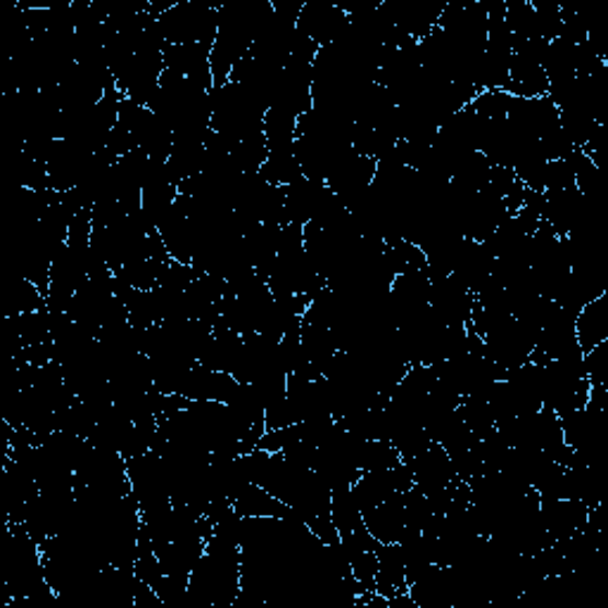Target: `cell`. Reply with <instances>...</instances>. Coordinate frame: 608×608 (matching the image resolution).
<instances>
[{"label": "cell", "instance_id": "3", "mask_svg": "<svg viewBox=\"0 0 608 608\" xmlns=\"http://www.w3.org/2000/svg\"><path fill=\"white\" fill-rule=\"evenodd\" d=\"M364 526L380 544L400 542L406 532L404 492H394L390 500L374 506L369 514H364Z\"/></svg>", "mask_w": 608, "mask_h": 608}, {"label": "cell", "instance_id": "6", "mask_svg": "<svg viewBox=\"0 0 608 608\" xmlns=\"http://www.w3.org/2000/svg\"><path fill=\"white\" fill-rule=\"evenodd\" d=\"M233 508L243 518H288L292 512L288 504H283L272 492L254 483H248L238 492Z\"/></svg>", "mask_w": 608, "mask_h": 608}, {"label": "cell", "instance_id": "1", "mask_svg": "<svg viewBox=\"0 0 608 608\" xmlns=\"http://www.w3.org/2000/svg\"><path fill=\"white\" fill-rule=\"evenodd\" d=\"M349 26L347 12L337 3H305L297 18V32L312 38L319 48L335 44Z\"/></svg>", "mask_w": 608, "mask_h": 608}, {"label": "cell", "instance_id": "4", "mask_svg": "<svg viewBox=\"0 0 608 608\" xmlns=\"http://www.w3.org/2000/svg\"><path fill=\"white\" fill-rule=\"evenodd\" d=\"M378 571H376V594L386 601L402 597L409 592V580L400 544H380L378 547Z\"/></svg>", "mask_w": 608, "mask_h": 608}, {"label": "cell", "instance_id": "5", "mask_svg": "<svg viewBox=\"0 0 608 608\" xmlns=\"http://www.w3.org/2000/svg\"><path fill=\"white\" fill-rule=\"evenodd\" d=\"M575 341L583 349V355L608 341V292L580 309L575 317Z\"/></svg>", "mask_w": 608, "mask_h": 608}, {"label": "cell", "instance_id": "7", "mask_svg": "<svg viewBox=\"0 0 608 608\" xmlns=\"http://www.w3.org/2000/svg\"><path fill=\"white\" fill-rule=\"evenodd\" d=\"M512 103H514V95L506 91H480L473 97L471 107L483 119L494 122V119H506L508 110H512Z\"/></svg>", "mask_w": 608, "mask_h": 608}, {"label": "cell", "instance_id": "2", "mask_svg": "<svg viewBox=\"0 0 608 608\" xmlns=\"http://www.w3.org/2000/svg\"><path fill=\"white\" fill-rule=\"evenodd\" d=\"M240 388L238 380L226 371H211L197 364L195 369L186 376L176 394H183L191 402H221L229 404L236 390Z\"/></svg>", "mask_w": 608, "mask_h": 608}]
</instances>
